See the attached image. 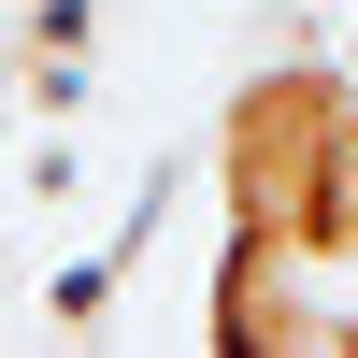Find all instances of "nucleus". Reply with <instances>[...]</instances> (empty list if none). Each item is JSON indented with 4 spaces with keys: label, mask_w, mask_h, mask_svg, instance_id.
<instances>
[{
    "label": "nucleus",
    "mask_w": 358,
    "mask_h": 358,
    "mask_svg": "<svg viewBox=\"0 0 358 358\" xmlns=\"http://www.w3.org/2000/svg\"><path fill=\"white\" fill-rule=\"evenodd\" d=\"M330 258L287 244V229H215V273H201V344L215 358H330Z\"/></svg>",
    "instance_id": "nucleus-2"
},
{
    "label": "nucleus",
    "mask_w": 358,
    "mask_h": 358,
    "mask_svg": "<svg viewBox=\"0 0 358 358\" xmlns=\"http://www.w3.org/2000/svg\"><path fill=\"white\" fill-rule=\"evenodd\" d=\"M215 215L358 273V57H258L215 101Z\"/></svg>",
    "instance_id": "nucleus-1"
},
{
    "label": "nucleus",
    "mask_w": 358,
    "mask_h": 358,
    "mask_svg": "<svg viewBox=\"0 0 358 358\" xmlns=\"http://www.w3.org/2000/svg\"><path fill=\"white\" fill-rule=\"evenodd\" d=\"M330 358H358V301H344V315H330Z\"/></svg>",
    "instance_id": "nucleus-3"
}]
</instances>
